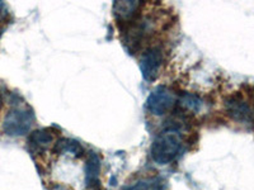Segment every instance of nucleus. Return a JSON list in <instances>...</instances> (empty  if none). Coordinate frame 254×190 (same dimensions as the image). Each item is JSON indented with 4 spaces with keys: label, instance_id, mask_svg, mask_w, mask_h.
<instances>
[{
    "label": "nucleus",
    "instance_id": "39448f33",
    "mask_svg": "<svg viewBox=\"0 0 254 190\" xmlns=\"http://www.w3.org/2000/svg\"><path fill=\"white\" fill-rule=\"evenodd\" d=\"M226 110L231 118H234L235 121L246 122L251 118V108L246 101L240 100V99H229L226 103Z\"/></svg>",
    "mask_w": 254,
    "mask_h": 190
},
{
    "label": "nucleus",
    "instance_id": "9d476101",
    "mask_svg": "<svg viewBox=\"0 0 254 190\" xmlns=\"http://www.w3.org/2000/svg\"><path fill=\"white\" fill-rule=\"evenodd\" d=\"M182 104L185 105L187 109L193 110V112H197V110L201 109V105H202V101L201 99L197 98L196 95L192 94H185L182 96Z\"/></svg>",
    "mask_w": 254,
    "mask_h": 190
},
{
    "label": "nucleus",
    "instance_id": "7ed1b4c3",
    "mask_svg": "<svg viewBox=\"0 0 254 190\" xmlns=\"http://www.w3.org/2000/svg\"><path fill=\"white\" fill-rule=\"evenodd\" d=\"M177 96L167 87H158L147 98V109L154 115H164L171 112L176 105Z\"/></svg>",
    "mask_w": 254,
    "mask_h": 190
},
{
    "label": "nucleus",
    "instance_id": "6e6552de",
    "mask_svg": "<svg viewBox=\"0 0 254 190\" xmlns=\"http://www.w3.org/2000/svg\"><path fill=\"white\" fill-rule=\"evenodd\" d=\"M139 5L140 4L135 0H132V1H116L113 4V12H115L117 19L127 20L135 14L136 9L139 8Z\"/></svg>",
    "mask_w": 254,
    "mask_h": 190
},
{
    "label": "nucleus",
    "instance_id": "20e7f679",
    "mask_svg": "<svg viewBox=\"0 0 254 190\" xmlns=\"http://www.w3.org/2000/svg\"><path fill=\"white\" fill-rule=\"evenodd\" d=\"M163 56L159 48H149L140 58V70L142 78L146 81H154L159 76V70L162 66Z\"/></svg>",
    "mask_w": 254,
    "mask_h": 190
},
{
    "label": "nucleus",
    "instance_id": "f03ea898",
    "mask_svg": "<svg viewBox=\"0 0 254 190\" xmlns=\"http://www.w3.org/2000/svg\"><path fill=\"white\" fill-rule=\"evenodd\" d=\"M35 122V114L26 107H15L6 114L3 123L4 132L8 136H23L29 132Z\"/></svg>",
    "mask_w": 254,
    "mask_h": 190
},
{
    "label": "nucleus",
    "instance_id": "f8f14e48",
    "mask_svg": "<svg viewBox=\"0 0 254 190\" xmlns=\"http://www.w3.org/2000/svg\"><path fill=\"white\" fill-rule=\"evenodd\" d=\"M6 14H8V9H6V5L0 1V19L5 17Z\"/></svg>",
    "mask_w": 254,
    "mask_h": 190
},
{
    "label": "nucleus",
    "instance_id": "423d86ee",
    "mask_svg": "<svg viewBox=\"0 0 254 190\" xmlns=\"http://www.w3.org/2000/svg\"><path fill=\"white\" fill-rule=\"evenodd\" d=\"M99 173H101V160L97 153L90 152L87 160V166H85V174H87L85 182H87L88 188L98 187Z\"/></svg>",
    "mask_w": 254,
    "mask_h": 190
},
{
    "label": "nucleus",
    "instance_id": "9b49d317",
    "mask_svg": "<svg viewBox=\"0 0 254 190\" xmlns=\"http://www.w3.org/2000/svg\"><path fill=\"white\" fill-rule=\"evenodd\" d=\"M151 185L146 182H139L136 184L131 185V187H127L125 190H150Z\"/></svg>",
    "mask_w": 254,
    "mask_h": 190
},
{
    "label": "nucleus",
    "instance_id": "0eeeda50",
    "mask_svg": "<svg viewBox=\"0 0 254 190\" xmlns=\"http://www.w3.org/2000/svg\"><path fill=\"white\" fill-rule=\"evenodd\" d=\"M54 141L51 133L47 130H38L32 132L29 136V144H31L35 150H45Z\"/></svg>",
    "mask_w": 254,
    "mask_h": 190
},
{
    "label": "nucleus",
    "instance_id": "f257e3e1",
    "mask_svg": "<svg viewBox=\"0 0 254 190\" xmlns=\"http://www.w3.org/2000/svg\"><path fill=\"white\" fill-rule=\"evenodd\" d=\"M183 146L182 133L178 130H167L154 140L151 146V158L159 165H167L179 155Z\"/></svg>",
    "mask_w": 254,
    "mask_h": 190
},
{
    "label": "nucleus",
    "instance_id": "1a4fd4ad",
    "mask_svg": "<svg viewBox=\"0 0 254 190\" xmlns=\"http://www.w3.org/2000/svg\"><path fill=\"white\" fill-rule=\"evenodd\" d=\"M55 150L61 153H71L74 156H80L84 152V148L78 141L69 139H61L60 141L56 143Z\"/></svg>",
    "mask_w": 254,
    "mask_h": 190
}]
</instances>
